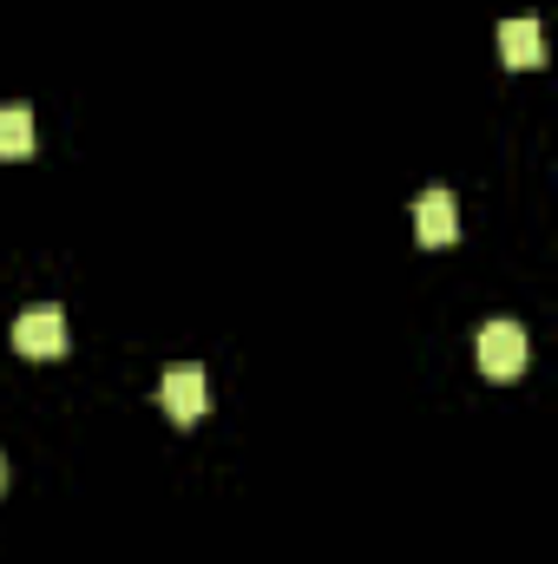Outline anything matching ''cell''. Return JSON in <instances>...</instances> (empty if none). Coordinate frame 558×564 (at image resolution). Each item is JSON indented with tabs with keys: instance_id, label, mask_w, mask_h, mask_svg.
<instances>
[{
	"instance_id": "obj_1",
	"label": "cell",
	"mask_w": 558,
	"mask_h": 564,
	"mask_svg": "<svg viewBox=\"0 0 558 564\" xmlns=\"http://www.w3.org/2000/svg\"><path fill=\"white\" fill-rule=\"evenodd\" d=\"M158 401H164V414H171L178 426L204 421V408H211L204 368H197V361H178V368H164V381H158Z\"/></svg>"
},
{
	"instance_id": "obj_2",
	"label": "cell",
	"mask_w": 558,
	"mask_h": 564,
	"mask_svg": "<svg viewBox=\"0 0 558 564\" xmlns=\"http://www.w3.org/2000/svg\"><path fill=\"white\" fill-rule=\"evenodd\" d=\"M13 348H20L26 361H53V355H66V315H60L53 302L26 308V315L13 322Z\"/></svg>"
},
{
	"instance_id": "obj_3",
	"label": "cell",
	"mask_w": 558,
	"mask_h": 564,
	"mask_svg": "<svg viewBox=\"0 0 558 564\" xmlns=\"http://www.w3.org/2000/svg\"><path fill=\"white\" fill-rule=\"evenodd\" d=\"M480 368H486L493 381H513V375L526 368V328H519V322H486V328H480Z\"/></svg>"
},
{
	"instance_id": "obj_4",
	"label": "cell",
	"mask_w": 558,
	"mask_h": 564,
	"mask_svg": "<svg viewBox=\"0 0 558 564\" xmlns=\"http://www.w3.org/2000/svg\"><path fill=\"white\" fill-rule=\"evenodd\" d=\"M415 237L427 250H447L460 237V210H453V191H420L415 204Z\"/></svg>"
},
{
	"instance_id": "obj_5",
	"label": "cell",
	"mask_w": 558,
	"mask_h": 564,
	"mask_svg": "<svg viewBox=\"0 0 558 564\" xmlns=\"http://www.w3.org/2000/svg\"><path fill=\"white\" fill-rule=\"evenodd\" d=\"M500 59H506V66H539V59H546V40H539V20H533V13L500 20Z\"/></svg>"
},
{
	"instance_id": "obj_6",
	"label": "cell",
	"mask_w": 558,
	"mask_h": 564,
	"mask_svg": "<svg viewBox=\"0 0 558 564\" xmlns=\"http://www.w3.org/2000/svg\"><path fill=\"white\" fill-rule=\"evenodd\" d=\"M33 144H40L33 112L26 106H0V158H33Z\"/></svg>"
},
{
	"instance_id": "obj_7",
	"label": "cell",
	"mask_w": 558,
	"mask_h": 564,
	"mask_svg": "<svg viewBox=\"0 0 558 564\" xmlns=\"http://www.w3.org/2000/svg\"><path fill=\"white\" fill-rule=\"evenodd\" d=\"M0 486H7V459H0Z\"/></svg>"
}]
</instances>
